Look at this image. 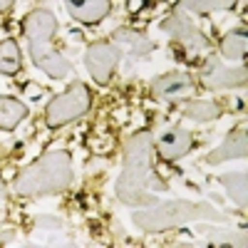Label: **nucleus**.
I'll return each mask as SVG.
<instances>
[{
  "label": "nucleus",
  "mask_w": 248,
  "mask_h": 248,
  "mask_svg": "<svg viewBox=\"0 0 248 248\" xmlns=\"http://www.w3.org/2000/svg\"><path fill=\"white\" fill-rule=\"evenodd\" d=\"M90 90L87 85L82 82H72L67 92L57 94L47 109H45V119H47V127H62V124H70L72 119L82 117L87 109H90Z\"/></svg>",
  "instance_id": "39448f33"
},
{
  "label": "nucleus",
  "mask_w": 248,
  "mask_h": 248,
  "mask_svg": "<svg viewBox=\"0 0 248 248\" xmlns=\"http://www.w3.org/2000/svg\"><path fill=\"white\" fill-rule=\"evenodd\" d=\"M55 30H57V20L50 10H32L23 23V32L28 37V47H30L35 65L43 72H47L50 77L62 79L70 72V62L52 50Z\"/></svg>",
  "instance_id": "7ed1b4c3"
},
{
  "label": "nucleus",
  "mask_w": 248,
  "mask_h": 248,
  "mask_svg": "<svg viewBox=\"0 0 248 248\" xmlns=\"http://www.w3.org/2000/svg\"><path fill=\"white\" fill-rule=\"evenodd\" d=\"M233 5H236V0H179V10H189V13H196V15L229 10Z\"/></svg>",
  "instance_id": "dca6fc26"
},
{
  "label": "nucleus",
  "mask_w": 248,
  "mask_h": 248,
  "mask_svg": "<svg viewBox=\"0 0 248 248\" xmlns=\"http://www.w3.org/2000/svg\"><path fill=\"white\" fill-rule=\"evenodd\" d=\"M199 233H206V236H214V241H229V243H243V236L241 233H233V231H216L211 226H199Z\"/></svg>",
  "instance_id": "aec40b11"
},
{
  "label": "nucleus",
  "mask_w": 248,
  "mask_h": 248,
  "mask_svg": "<svg viewBox=\"0 0 248 248\" xmlns=\"http://www.w3.org/2000/svg\"><path fill=\"white\" fill-rule=\"evenodd\" d=\"M75 20L85 25H94L109 13V0H65Z\"/></svg>",
  "instance_id": "9b49d317"
},
{
  "label": "nucleus",
  "mask_w": 248,
  "mask_h": 248,
  "mask_svg": "<svg viewBox=\"0 0 248 248\" xmlns=\"http://www.w3.org/2000/svg\"><path fill=\"white\" fill-rule=\"evenodd\" d=\"M248 152V141H246V129H233L229 137L223 139L218 149H214L206 156V164H221V161H231V159H243Z\"/></svg>",
  "instance_id": "9d476101"
},
{
  "label": "nucleus",
  "mask_w": 248,
  "mask_h": 248,
  "mask_svg": "<svg viewBox=\"0 0 248 248\" xmlns=\"http://www.w3.org/2000/svg\"><path fill=\"white\" fill-rule=\"evenodd\" d=\"M191 87H194V79L186 75V72H169V75H161V77L154 79L152 92H154V97L169 99V97L189 92Z\"/></svg>",
  "instance_id": "f8f14e48"
},
{
  "label": "nucleus",
  "mask_w": 248,
  "mask_h": 248,
  "mask_svg": "<svg viewBox=\"0 0 248 248\" xmlns=\"http://www.w3.org/2000/svg\"><path fill=\"white\" fill-rule=\"evenodd\" d=\"M221 55L229 60H243L246 57V32L243 30H233L223 37L221 43Z\"/></svg>",
  "instance_id": "a211bd4d"
},
{
  "label": "nucleus",
  "mask_w": 248,
  "mask_h": 248,
  "mask_svg": "<svg viewBox=\"0 0 248 248\" xmlns=\"http://www.w3.org/2000/svg\"><path fill=\"white\" fill-rule=\"evenodd\" d=\"M37 223H40V226H55V229H57V226H62L60 218H52V216H40Z\"/></svg>",
  "instance_id": "412c9836"
},
{
  "label": "nucleus",
  "mask_w": 248,
  "mask_h": 248,
  "mask_svg": "<svg viewBox=\"0 0 248 248\" xmlns=\"http://www.w3.org/2000/svg\"><path fill=\"white\" fill-rule=\"evenodd\" d=\"M72 181V161L67 152H52L32 161L15 179V191L20 196H45L67 189Z\"/></svg>",
  "instance_id": "f03ea898"
},
{
  "label": "nucleus",
  "mask_w": 248,
  "mask_h": 248,
  "mask_svg": "<svg viewBox=\"0 0 248 248\" xmlns=\"http://www.w3.org/2000/svg\"><path fill=\"white\" fill-rule=\"evenodd\" d=\"M201 79L206 87L211 90H226V87H238L246 85V67H223L218 65V60H209L201 67Z\"/></svg>",
  "instance_id": "6e6552de"
},
{
  "label": "nucleus",
  "mask_w": 248,
  "mask_h": 248,
  "mask_svg": "<svg viewBox=\"0 0 248 248\" xmlns=\"http://www.w3.org/2000/svg\"><path fill=\"white\" fill-rule=\"evenodd\" d=\"M152 134L139 132L124 147V167L117 181V196L127 206H152L159 199L149 194L152 184Z\"/></svg>",
  "instance_id": "f257e3e1"
},
{
  "label": "nucleus",
  "mask_w": 248,
  "mask_h": 248,
  "mask_svg": "<svg viewBox=\"0 0 248 248\" xmlns=\"http://www.w3.org/2000/svg\"><path fill=\"white\" fill-rule=\"evenodd\" d=\"M8 196V191H5V184H3V179H0V201H3Z\"/></svg>",
  "instance_id": "4be33fe9"
},
{
  "label": "nucleus",
  "mask_w": 248,
  "mask_h": 248,
  "mask_svg": "<svg viewBox=\"0 0 248 248\" xmlns=\"http://www.w3.org/2000/svg\"><path fill=\"white\" fill-rule=\"evenodd\" d=\"M161 30L169 32L174 40H179L181 45L191 47V50H203L206 45H209V43H206V35L199 30V25L194 23V20L186 17L181 10H179L176 15H171L169 20H164Z\"/></svg>",
  "instance_id": "0eeeda50"
},
{
  "label": "nucleus",
  "mask_w": 248,
  "mask_h": 248,
  "mask_svg": "<svg viewBox=\"0 0 248 248\" xmlns=\"http://www.w3.org/2000/svg\"><path fill=\"white\" fill-rule=\"evenodd\" d=\"M122 52L114 43H94L87 47V70L90 75L99 82V85H105V82H109L117 62H119Z\"/></svg>",
  "instance_id": "423d86ee"
},
{
  "label": "nucleus",
  "mask_w": 248,
  "mask_h": 248,
  "mask_svg": "<svg viewBox=\"0 0 248 248\" xmlns=\"http://www.w3.org/2000/svg\"><path fill=\"white\" fill-rule=\"evenodd\" d=\"M194 147V137L186 129H169L167 134H161L156 141V152L164 161H174L181 159L184 154H189Z\"/></svg>",
  "instance_id": "1a4fd4ad"
},
{
  "label": "nucleus",
  "mask_w": 248,
  "mask_h": 248,
  "mask_svg": "<svg viewBox=\"0 0 248 248\" xmlns=\"http://www.w3.org/2000/svg\"><path fill=\"white\" fill-rule=\"evenodd\" d=\"M20 70V50L15 40L0 43V75H15Z\"/></svg>",
  "instance_id": "f3484780"
},
{
  "label": "nucleus",
  "mask_w": 248,
  "mask_h": 248,
  "mask_svg": "<svg viewBox=\"0 0 248 248\" xmlns=\"http://www.w3.org/2000/svg\"><path fill=\"white\" fill-rule=\"evenodd\" d=\"M221 184L226 186V191H229L231 201L238 203L241 209H246V174H226L221 176Z\"/></svg>",
  "instance_id": "6ab92c4d"
},
{
  "label": "nucleus",
  "mask_w": 248,
  "mask_h": 248,
  "mask_svg": "<svg viewBox=\"0 0 248 248\" xmlns=\"http://www.w3.org/2000/svg\"><path fill=\"white\" fill-rule=\"evenodd\" d=\"M114 45L117 47H127L132 57H144V55L154 52L152 40L147 35H141V32H134V30H117L114 32Z\"/></svg>",
  "instance_id": "ddd939ff"
},
{
  "label": "nucleus",
  "mask_w": 248,
  "mask_h": 248,
  "mask_svg": "<svg viewBox=\"0 0 248 248\" xmlns=\"http://www.w3.org/2000/svg\"><path fill=\"white\" fill-rule=\"evenodd\" d=\"M196 218H211V221H221L226 218L221 211H216L209 203H191V201H167V203H152L149 209L137 211L134 214V223L141 231H169L176 226H186Z\"/></svg>",
  "instance_id": "20e7f679"
},
{
  "label": "nucleus",
  "mask_w": 248,
  "mask_h": 248,
  "mask_svg": "<svg viewBox=\"0 0 248 248\" xmlns=\"http://www.w3.org/2000/svg\"><path fill=\"white\" fill-rule=\"evenodd\" d=\"M184 114L189 119H194V122H211V119H216L221 114V107L216 105V102H211V99H194V102L186 105Z\"/></svg>",
  "instance_id": "2eb2a0df"
},
{
  "label": "nucleus",
  "mask_w": 248,
  "mask_h": 248,
  "mask_svg": "<svg viewBox=\"0 0 248 248\" xmlns=\"http://www.w3.org/2000/svg\"><path fill=\"white\" fill-rule=\"evenodd\" d=\"M28 117V107L20 99L0 94V129H15Z\"/></svg>",
  "instance_id": "4468645a"
},
{
  "label": "nucleus",
  "mask_w": 248,
  "mask_h": 248,
  "mask_svg": "<svg viewBox=\"0 0 248 248\" xmlns=\"http://www.w3.org/2000/svg\"><path fill=\"white\" fill-rule=\"evenodd\" d=\"M10 3H13V0H0V10H5V8H10Z\"/></svg>",
  "instance_id": "5701e85b"
}]
</instances>
